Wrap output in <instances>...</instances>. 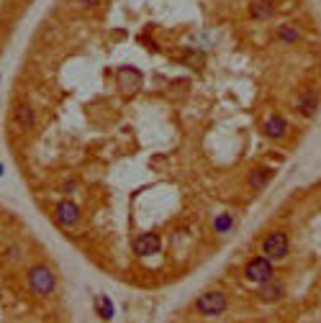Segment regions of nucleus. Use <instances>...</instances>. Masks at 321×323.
Segmentation results:
<instances>
[{
	"label": "nucleus",
	"instance_id": "obj_2",
	"mask_svg": "<svg viewBox=\"0 0 321 323\" xmlns=\"http://www.w3.org/2000/svg\"><path fill=\"white\" fill-rule=\"evenodd\" d=\"M244 279H247V282H252V285H262V282H270V279H275L272 259H267L265 254L252 256V259L244 264Z\"/></svg>",
	"mask_w": 321,
	"mask_h": 323
},
{
	"label": "nucleus",
	"instance_id": "obj_16",
	"mask_svg": "<svg viewBox=\"0 0 321 323\" xmlns=\"http://www.w3.org/2000/svg\"><path fill=\"white\" fill-rule=\"evenodd\" d=\"M213 228H216V233H229L234 228V215L231 213H219V218L213 221Z\"/></svg>",
	"mask_w": 321,
	"mask_h": 323
},
{
	"label": "nucleus",
	"instance_id": "obj_13",
	"mask_svg": "<svg viewBox=\"0 0 321 323\" xmlns=\"http://www.w3.org/2000/svg\"><path fill=\"white\" fill-rule=\"evenodd\" d=\"M260 287V300H265V303H275V300H280L285 295V287L280 282H275V279H270V282H262V285H257Z\"/></svg>",
	"mask_w": 321,
	"mask_h": 323
},
{
	"label": "nucleus",
	"instance_id": "obj_11",
	"mask_svg": "<svg viewBox=\"0 0 321 323\" xmlns=\"http://www.w3.org/2000/svg\"><path fill=\"white\" fill-rule=\"evenodd\" d=\"M247 6H249V16H252L254 21H267V18H272L275 11H277L275 0H249Z\"/></svg>",
	"mask_w": 321,
	"mask_h": 323
},
{
	"label": "nucleus",
	"instance_id": "obj_6",
	"mask_svg": "<svg viewBox=\"0 0 321 323\" xmlns=\"http://www.w3.org/2000/svg\"><path fill=\"white\" fill-rule=\"evenodd\" d=\"M54 218L67 228L77 226L80 223V205L75 200H59L57 208H54Z\"/></svg>",
	"mask_w": 321,
	"mask_h": 323
},
{
	"label": "nucleus",
	"instance_id": "obj_18",
	"mask_svg": "<svg viewBox=\"0 0 321 323\" xmlns=\"http://www.w3.org/2000/svg\"><path fill=\"white\" fill-rule=\"evenodd\" d=\"M0 175H3V164H0Z\"/></svg>",
	"mask_w": 321,
	"mask_h": 323
},
{
	"label": "nucleus",
	"instance_id": "obj_17",
	"mask_svg": "<svg viewBox=\"0 0 321 323\" xmlns=\"http://www.w3.org/2000/svg\"><path fill=\"white\" fill-rule=\"evenodd\" d=\"M77 6L80 8H93V6H98V0H77Z\"/></svg>",
	"mask_w": 321,
	"mask_h": 323
},
{
	"label": "nucleus",
	"instance_id": "obj_12",
	"mask_svg": "<svg viewBox=\"0 0 321 323\" xmlns=\"http://www.w3.org/2000/svg\"><path fill=\"white\" fill-rule=\"evenodd\" d=\"M116 77H118V82H121V88H123L126 93H134V90H139V82H141V75H139L136 70H131V67H121V70L116 72Z\"/></svg>",
	"mask_w": 321,
	"mask_h": 323
},
{
	"label": "nucleus",
	"instance_id": "obj_5",
	"mask_svg": "<svg viewBox=\"0 0 321 323\" xmlns=\"http://www.w3.org/2000/svg\"><path fill=\"white\" fill-rule=\"evenodd\" d=\"M293 108H295V113H301L303 118H311V116H316V111H318V93L313 90V88H306V90H301L295 95V103H293Z\"/></svg>",
	"mask_w": 321,
	"mask_h": 323
},
{
	"label": "nucleus",
	"instance_id": "obj_1",
	"mask_svg": "<svg viewBox=\"0 0 321 323\" xmlns=\"http://www.w3.org/2000/svg\"><path fill=\"white\" fill-rule=\"evenodd\" d=\"M29 287L31 292H36L39 297H47L54 292L57 287V274L47 267V264H36L29 269Z\"/></svg>",
	"mask_w": 321,
	"mask_h": 323
},
{
	"label": "nucleus",
	"instance_id": "obj_14",
	"mask_svg": "<svg viewBox=\"0 0 321 323\" xmlns=\"http://www.w3.org/2000/svg\"><path fill=\"white\" fill-rule=\"evenodd\" d=\"M275 36L280 39L283 44H295V41H301V39H303V31L298 29V26H293V24H283V26H277Z\"/></svg>",
	"mask_w": 321,
	"mask_h": 323
},
{
	"label": "nucleus",
	"instance_id": "obj_4",
	"mask_svg": "<svg viewBox=\"0 0 321 323\" xmlns=\"http://www.w3.org/2000/svg\"><path fill=\"white\" fill-rule=\"evenodd\" d=\"M290 251V236L285 231H270L265 239H262V254L267 256V259L277 262V259H285Z\"/></svg>",
	"mask_w": 321,
	"mask_h": 323
},
{
	"label": "nucleus",
	"instance_id": "obj_9",
	"mask_svg": "<svg viewBox=\"0 0 321 323\" xmlns=\"http://www.w3.org/2000/svg\"><path fill=\"white\" fill-rule=\"evenodd\" d=\"M272 177H275V169H270V167L260 164V167H254V169L249 172V177H247V185H249V190L260 192V190H265V187H267V185L272 182Z\"/></svg>",
	"mask_w": 321,
	"mask_h": 323
},
{
	"label": "nucleus",
	"instance_id": "obj_3",
	"mask_svg": "<svg viewBox=\"0 0 321 323\" xmlns=\"http://www.w3.org/2000/svg\"><path fill=\"white\" fill-rule=\"evenodd\" d=\"M229 308V300L224 290H206L198 300H196V310L206 318H216Z\"/></svg>",
	"mask_w": 321,
	"mask_h": 323
},
{
	"label": "nucleus",
	"instance_id": "obj_15",
	"mask_svg": "<svg viewBox=\"0 0 321 323\" xmlns=\"http://www.w3.org/2000/svg\"><path fill=\"white\" fill-rule=\"evenodd\" d=\"M95 313L103 318V320H111L113 318V303H111V297H105V295H98L95 297Z\"/></svg>",
	"mask_w": 321,
	"mask_h": 323
},
{
	"label": "nucleus",
	"instance_id": "obj_10",
	"mask_svg": "<svg viewBox=\"0 0 321 323\" xmlns=\"http://www.w3.org/2000/svg\"><path fill=\"white\" fill-rule=\"evenodd\" d=\"M13 123H16L18 131H31V128L36 126V111H34V105L21 103L16 108V113H13Z\"/></svg>",
	"mask_w": 321,
	"mask_h": 323
},
{
	"label": "nucleus",
	"instance_id": "obj_8",
	"mask_svg": "<svg viewBox=\"0 0 321 323\" xmlns=\"http://www.w3.org/2000/svg\"><path fill=\"white\" fill-rule=\"evenodd\" d=\"M162 249V239L157 233H139L136 239H134V251L139 254V256H152V254H157Z\"/></svg>",
	"mask_w": 321,
	"mask_h": 323
},
{
	"label": "nucleus",
	"instance_id": "obj_7",
	"mask_svg": "<svg viewBox=\"0 0 321 323\" xmlns=\"http://www.w3.org/2000/svg\"><path fill=\"white\" fill-rule=\"evenodd\" d=\"M262 131H265V136H267V139L280 141V139H285V136H288V121H285L280 113H272V116H267V118H265Z\"/></svg>",
	"mask_w": 321,
	"mask_h": 323
}]
</instances>
